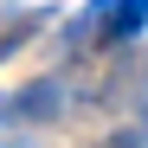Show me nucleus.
<instances>
[{"label": "nucleus", "mask_w": 148, "mask_h": 148, "mask_svg": "<svg viewBox=\"0 0 148 148\" xmlns=\"http://www.w3.org/2000/svg\"><path fill=\"white\" fill-rule=\"evenodd\" d=\"M103 7H110V0H90V7L77 13V26H71V45H97V26H103Z\"/></svg>", "instance_id": "nucleus-3"}, {"label": "nucleus", "mask_w": 148, "mask_h": 148, "mask_svg": "<svg viewBox=\"0 0 148 148\" xmlns=\"http://www.w3.org/2000/svg\"><path fill=\"white\" fill-rule=\"evenodd\" d=\"M45 116H64V84L58 77H39L19 97H0V122H45Z\"/></svg>", "instance_id": "nucleus-1"}, {"label": "nucleus", "mask_w": 148, "mask_h": 148, "mask_svg": "<svg viewBox=\"0 0 148 148\" xmlns=\"http://www.w3.org/2000/svg\"><path fill=\"white\" fill-rule=\"evenodd\" d=\"M97 148H148V135H142V129H122V135H110V142H97Z\"/></svg>", "instance_id": "nucleus-4"}, {"label": "nucleus", "mask_w": 148, "mask_h": 148, "mask_svg": "<svg viewBox=\"0 0 148 148\" xmlns=\"http://www.w3.org/2000/svg\"><path fill=\"white\" fill-rule=\"evenodd\" d=\"M142 26H148V0H110V7H103V26H97V45L122 52Z\"/></svg>", "instance_id": "nucleus-2"}, {"label": "nucleus", "mask_w": 148, "mask_h": 148, "mask_svg": "<svg viewBox=\"0 0 148 148\" xmlns=\"http://www.w3.org/2000/svg\"><path fill=\"white\" fill-rule=\"evenodd\" d=\"M0 148H39V142H26V135H0Z\"/></svg>", "instance_id": "nucleus-5"}]
</instances>
